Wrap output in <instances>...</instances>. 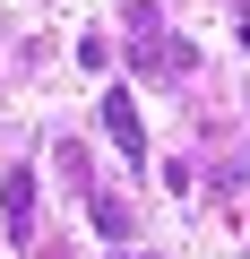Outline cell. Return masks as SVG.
<instances>
[{"mask_svg": "<svg viewBox=\"0 0 250 259\" xmlns=\"http://www.w3.org/2000/svg\"><path fill=\"white\" fill-rule=\"evenodd\" d=\"M130 69H138V78H181V69H198V52L147 9V0L130 9Z\"/></svg>", "mask_w": 250, "mask_h": 259, "instance_id": "1", "label": "cell"}, {"mask_svg": "<svg viewBox=\"0 0 250 259\" xmlns=\"http://www.w3.org/2000/svg\"><path fill=\"white\" fill-rule=\"evenodd\" d=\"M0 233H9L18 250L35 242V173H26V164H9V173H0Z\"/></svg>", "mask_w": 250, "mask_h": 259, "instance_id": "2", "label": "cell"}, {"mask_svg": "<svg viewBox=\"0 0 250 259\" xmlns=\"http://www.w3.org/2000/svg\"><path fill=\"white\" fill-rule=\"evenodd\" d=\"M104 130H112V147L130 156V164H147V121H138L130 87H112V95H104Z\"/></svg>", "mask_w": 250, "mask_h": 259, "instance_id": "3", "label": "cell"}, {"mask_svg": "<svg viewBox=\"0 0 250 259\" xmlns=\"http://www.w3.org/2000/svg\"><path fill=\"white\" fill-rule=\"evenodd\" d=\"M86 216H95V233H104V242H130V207H121L112 190H86Z\"/></svg>", "mask_w": 250, "mask_h": 259, "instance_id": "4", "label": "cell"}, {"mask_svg": "<svg viewBox=\"0 0 250 259\" xmlns=\"http://www.w3.org/2000/svg\"><path fill=\"white\" fill-rule=\"evenodd\" d=\"M138 259H156V250H138Z\"/></svg>", "mask_w": 250, "mask_h": 259, "instance_id": "5", "label": "cell"}]
</instances>
